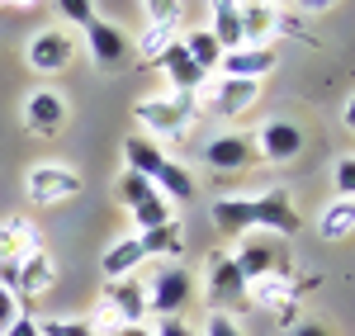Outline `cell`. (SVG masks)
Masks as SVG:
<instances>
[{
  "instance_id": "1",
  "label": "cell",
  "mask_w": 355,
  "mask_h": 336,
  "mask_svg": "<svg viewBox=\"0 0 355 336\" xmlns=\"http://www.w3.org/2000/svg\"><path fill=\"white\" fill-rule=\"evenodd\" d=\"M194 114H199V100H194V95H180V90H171V95H147V100L133 105V118L147 128V138H166V142L185 138Z\"/></svg>"
},
{
  "instance_id": "2",
  "label": "cell",
  "mask_w": 355,
  "mask_h": 336,
  "mask_svg": "<svg viewBox=\"0 0 355 336\" xmlns=\"http://www.w3.org/2000/svg\"><path fill=\"white\" fill-rule=\"evenodd\" d=\"M237 270L246 275V284L251 280H270V275H279V280H294V251L284 247V237H270V232H246V237H237Z\"/></svg>"
},
{
  "instance_id": "3",
  "label": "cell",
  "mask_w": 355,
  "mask_h": 336,
  "mask_svg": "<svg viewBox=\"0 0 355 336\" xmlns=\"http://www.w3.org/2000/svg\"><path fill=\"white\" fill-rule=\"evenodd\" d=\"M81 190H85V180L71 166H57V161H43V166H33L24 175V195H28V204H38V209L67 204V199H76Z\"/></svg>"
},
{
  "instance_id": "4",
  "label": "cell",
  "mask_w": 355,
  "mask_h": 336,
  "mask_svg": "<svg viewBox=\"0 0 355 336\" xmlns=\"http://www.w3.org/2000/svg\"><path fill=\"white\" fill-rule=\"evenodd\" d=\"M194 299V275L185 265H162L152 284H147V312H157V317H180V308Z\"/></svg>"
},
{
  "instance_id": "5",
  "label": "cell",
  "mask_w": 355,
  "mask_h": 336,
  "mask_svg": "<svg viewBox=\"0 0 355 336\" xmlns=\"http://www.w3.org/2000/svg\"><path fill=\"white\" fill-rule=\"evenodd\" d=\"M246 289H251V284H246V275L237 270L232 256H227V251L209 256V294H204V299L214 303V312H227V308L242 312V308H251V303H246Z\"/></svg>"
},
{
  "instance_id": "6",
  "label": "cell",
  "mask_w": 355,
  "mask_h": 336,
  "mask_svg": "<svg viewBox=\"0 0 355 336\" xmlns=\"http://www.w3.org/2000/svg\"><path fill=\"white\" fill-rule=\"evenodd\" d=\"M194 100H204L218 118H237V114H246L256 100H261V81H232V76H218V81L199 85Z\"/></svg>"
},
{
  "instance_id": "7",
  "label": "cell",
  "mask_w": 355,
  "mask_h": 336,
  "mask_svg": "<svg viewBox=\"0 0 355 336\" xmlns=\"http://www.w3.org/2000/svg\"><path fill=\"white\" fill-rule=\"evenodd\" d=\"M251 218H256V232H270V237H294L303 227L299 209H294V195L284 185L251 199Z\"/></svg>"
},
{
  "instance_id": "8",
  "label": "cell",
  "mask_w": 355,
  "mask_h": 336,
  "mask_svg": "<svg viewBox=\"0 0 355 336\" xmlns=\"http://www.w3.org/2000/svg\"><path fill=\"white\" fill-rule=\"evenodd\" d=\"M85 48H90V62L100 67V71H119L128 57H133V43L123 38V28L110 24V19H90L85 24Z\"/></svg>"
},
{
  "instance_id": "9",
  "label": "cell",
  "mask_w": 355,
  "mask_h": 336,
  "mask_svg": "<svg viewBox=\"0 0 355 336\" xmlns=\"http://www.w3.org/2000/svg\"><path fill=\"white\" fill-rule=\"evenodd\" d=\"M105 312L114 317V327H142L147 317V284H137L133 275L105 284Z\"/></svg>"
},
{
  "instance_id": "10",
  "label": "cell",
  "mask_w": 355,
  "mask_h": 336,
  "mask_svg": "<svg viewBox=\"0 0 355 336\" xmlns=\"http://www.w3.org/2000/svg\"><path fill=\"white\" fill-rule=\"evenodd\" d=\"M256 161H270V166H284L303 152V128L289 123V118H270L261 133H256Z\"/></svg>"
},
{
  "instance_id": "11",
  "label": "cell",
  "mask_w": 355,
  "mask_h": 336,
  "mask_svg": "<svg viewBox=\"0 0 355 336\" xmlns=\"http://www.w3.org/2000/svg\"><path fill=\"white\" fill-rule=\"evenodd\" d=\"M71 53H76V43H71V33H62V28H43V33L28 38V67H33L38 76L67 71Z\"/></svg>"
},
{
  "instance_id": "12",
  "label": "cell",
  "mask_w": 355,
  "mask_h": 336,
  "mask_svg": "<svg viewBox=\"0 0 355 336\" xmlns=\"http://www.w3.org/2000/svg\"><path fill=\"white\" fill-rule=\"evenodd\" d=\"M62 123H67V100L57 95V90H33L24 100V128L33 138H57L62 133Z\"/></svg>"
},
{
  "instance_id": "13",
  "label": "cell",
  "mask_w": 355,
  "mask_h": 336,
  "mask_svg": "<svg viewBox=\"0 0 355 336\" xmlns=\"http://www.w3.org/2000/svg\"><path fill=\"white\" fill-rule=\"evenodd\" d=\"M204 161L209 170H218V175H237L256 161V142L246 138V133H218V138L204 147Z\"/></svg>"
},
{
  "instance_id": "14",
  "label": "cell",
  "mask_w": 355,
  "mask_h": 336,
  "mask_svg": "<svg viewBox=\"0 0 355 336\" xmlns=\"http://www.w3.org/2000/svg\"><path fill=\"white\" fill-rule=\"evenodd\" d=\"M275 67V53L270 48H232V53H223L218 71L223 76H232V81H261V76H270Z\"/></svg>"
},
{
  "instance_id": "15",
  "label": "cell",
  "mask_w": 355,
  "mask_h": 336,
  "mask_svg": "<svg viewBox=\"0 0 355 336\" xmlns=\"http://www.w3.org/2000/svg\"><path fill=\"white\" fill-rule=\"evenodd\" d=\"M157 67L166 71V81L175 85L180 95H194L199 85L209 81V71H199V67H194V57L185 53V43H180V38H175V43H171V48H166V53L157 57Z\"/></svg>"
},
{
  "instance_id": "16",
  "label": "cell",
  "mask_w": 355,
  "mask_h": 336,
  "mask_svg": "<svg viewBox=\"0 0 355 336\" xmlns=\"http://www.w3.org/2000/svg\"><path fill=\"white\" fill-rule=\"evenodd\" d=\"M53 260H48V251L38 247V251H28L24 260H19V289H15V299H24V303H38L48 289H53Z\"/></svg>"
},
{
  "instance_id": "17",
  "label": "cell",
  "mask_w": 355,
  "mask_h": 336,
  "mask_svg": "<svg viewBox=\"0 0 355 336\" xmlns=\"http://www.w3.org/2000/svg\"><path fill=\"white\" fill-rule=\"evenodd\" d=\"M214 227L223 237H246L256 232V218H251V199H214Z\"/></svg>"
},
{
  "instance_id": "18",
  "label": "cell",
  "mask_w": 355,
  "mask_h": 336,
  "mask_svg": "<svg viewBox=\"0 0 355 336\" xmlns=\"http://www.w3.org/2000/svg\"><path fill=\"white\" fill-rule=\"evenodd\" d=\"M237 19H242V43H246V48H266L261 38H270V33H275V10H270V5H261V0H242V5H237Z\"/></svg>"
},
{
  "instance_id": "19",
  "label": "cell",
  "mask_w": 355,
  "mask_h": 336,
  "mask_svg": "<svg viewBox=\"0 0 355 336\" xmlns=\"http://www.w3.org/2000/svg\"><path fill=\"white\" fill-rule=\"evenodd\" d=\"M28 251H38V227L24 218L0 223V260H24Z\"/></svg>"
},
{
  "instance_id": "20",
  "label": "cell",
  "mask_w": 355,
  "mask_h": 336,
  "mask_svg": "<svg viewBox=\"0 0 355 336\" xmlns=\"http://www.w3.org/2000/svg\"><path fill=\"white\" fill-rule=\"evenodd\" d=\"M123 161H128V170H137V175H157L166 161V152L157 147V142L147 138V133H133V138H123Z\"/></svg>"
},
{
  "instance_id": "21",
  "label": "cell",
  "mask_w": 355,
  "mask_h": 336,
  "mask_svg": "<svg viewBox=\"0 0 355 336\" xmlns=\"http://www.w3.org/2000/svg\"><path fill=\"white\" fill-rule=\"evenodd\" d=\"M137 242H142V256H171L175 260V256L185 251V227H180V218H171V223L142 232Z\"/></svg>"
},
{
  "instance_id": "22",
  "label": "cell",
  "mask_w": 355,
  "mask_h": 336,
  "mask_svg": "<svg viewBox=\"0 0 355 336\" xmlns=\"http://www.w3.org/2000/svg\"><path fill=\"white\" fill-rule=\"evenodd\" d=\"M137 265H142V242L137 237H123V242H114L105 260H100V270H105V280H123V275H133Z\"/></svg>"
},
{
  "instance_id": "23",
  "label": "cell",
  "mask_w": 355,
  "mask_h": 336,
  "mask_svg": "<svg viewBox=\"0 0 355 336\" xmlns=\"http://www.w3.org/2000/svg\"><path fill=\"white\" fill-rule=\"evenodd\" d=\"M318 232H322L327 242L351 237L355 232V199H331L327 209H322V218H318Z\"/></svg>"
},
{
  "instance_id": "24",
  "label": "cell",
  "mask_w": 355,
  "mask_h": 336,
  "mask_svg": "<svg viewBox=\"0 0 355 336\" xmlns=\"http://www.w3.org/2000/svg\"><path fill=\"white\" fill-rule=\"evenodd\" d=\"M152 185H157V190H162L171 204H175V199H194V175L180 166V161H171V157H166L162 170L152 175Z\"/></svg>"
},
{
  "instance_id": "25",
  "label": "cell",
  "mask_w": 355,
  "mask_h": 336,
  "mask_svg": "<svg viewBox=\"0 0 355 336\" xmlns=\"http://www.w3.org/2000/svg\"><path fill=\"white\" fill-rule=\"evenodd\" d=\"M180 43H185V53L194 57V67H199V71H218L223 48H218V38H214L209 28H190V33H185Z\"/></svg>"
},
{
  "instance_id": "26",
  "label": "cell",
  "mask_w": 355,
  "mask_h": 336,
  "mask_svg": "<svg viewBox=\"0 0 355 336\" xmlns=\"http://www.w3.org/2000/svg\"><path fill=\"white\" fill-rule=\"evenodd\" d=\"M128 213H133V223L142 227V232H152V227H162V223H171V218H175V209H171V199H166L162 190H152L147 199H137Z\"/></svg>"
},
{
  "instance_id": "27",
  "label": "cell",
  "mask_w": 355,
  "mask_h": 336,
  "mask_svg": "<svg viewBox=\"0 0 355 336\" xmlns=\"http://www.w3.org/2000/svg\"><path fill=\"white\" fill-rule=\"evenodd\" d=\"M171 43H175V24H147V28H142V38H137V48H133V53L142 57L147 67H157V57H162L166 48H171Z\"/></svg>"
},
{
  "instance_id": "28",
  "label": "cell",
  "mask_w": 355,
  "mask_h": 336,
  "mask_svg": "<svg viewBox=\"0 0 355 336\" xmlns=\"http://www.w3.org/2000/svg\"><path fill=\"white\" fill-rule=\"evenodd\" d=\"M38 336H100L90 322H76V317H48L38 322Z\"/></svg>"
},
{
  "instance_id": "29",
  "label": "cell",
  "mask_w": 355,
  "mask_h": 336,
  "mask_svg": "<svg viewBox=\"0 0 355 336\" xmlns=\"http://www.w3.org/2000/svg\"><path fill=\"white\" fill-rule=\"evenodd\" d=\"M331 185H336V199H355V157H341V161H336Z\"/></svg>"
},
{
  "instance_id": "30",
  "label": "cell",
  "mask_w": 355,
  "mask_h": 336,
  "mask_svg": "<svg viewBox=\"0 0 355 336\" xmlns=\"http://www.w3.org/2000/svg\"><path fill=\"white\" fill-rule=\"evenodd\" d=\"M57 10H62L71 24H81V28L95 19V0H57Z\"/></svg>"
},
{
  "instance_id": "31",
  "label": "cell",
  "mask_w": 355,
  "mask_h": 336,
  "mask_svg": "<svg viewBox=\"0 0 355 336\" xmlns=\"http://www.w3.org/2000/svg\"><path fill=\"white\" fill-rule=\"evenodd\" d=\"M147 15H152V24H175L180 19V0H147Z\"/></svg>"
},
{
  "instance_id": "32",
  "label": "cell",
  "mask_w": 355,
  "mask_h": 336,
  "mask_svg": "<svg viewBox=\"0 0 355 336\" xmlns=\"http://www.w3.org/2000/svg\"><path fill=\"white\" fill-rule=\"evenodd\" d=\"M204 336H242V332H237V317H232V312H214L209 327H204Z\"/></svg>"
},
{
  "instance_id": "33",
  "label": "cell",
  "mask_w": 355,
  "mask_h": 336,
  "mask_svg": "<svg viewBox=\"0 0 355 336\" xmlns=\"http://www.w3.org/2000/svg\"><path fill=\"white\" fill-rule=\"evenodd\" d=\"M15 317H19V299H15L10 289H0V332H5Z\"/></svg>"
},
{
  "instance_id": "34",
  "label": "cell",
  "mask_w": 355,
  "mask_h": 336,
  "mask_svg": "<svg viewBox=\"0 0 355 336\" xmlns=\"http://www.w3.org/2000/svg\"><path fill=\"white\" fill-rule=\"evenodd\" d=\"M0 336H38V322H33L28 312H19V317H15V322H10Z\"/></svg>"
},
{
  "instance_id": "35",
  "label": "cell",
  "mask_w": 355,
  "mask_h": 336,
  "mask_svg": "<svg viewBox=\"0 0 355 336\" xmlns=\"http://www.w3.org/2000/svg\"><path fill=\"white\" fill-rule=\"evenodd\" d=\"M0 289H19V260H0Z\"/></svg>"
},
{
  "instance_id": "36",
  "label": "cell",
  "mask_w": 355,
  "mask_h": 336,
  "mask_svg": "<svg viewBox=\"0 0 355 336\" xmlns=\"http://www.w3.org/2000/svg\"><path fill=\"white\" fill-rule=\"evenodd\" d=\"M152 336H194L190 327H185V322H180V317H162V322H157V332Z\"/></svg>"
},
{
  "instance_id": "37",
  "label": "cell",
  "mask_w": 355,
  "mask_h": 336,
  "mask_svg": "<svg viewBox=\"0 0 355 336\" xmlns=\"http://www.w3.org/2000/svg\"><path fill=\"white\" fill-rule=\"evenodd\" d=\"M289 336H331L327 327H322V322H294V332Z\"/></svg>"
},
{
  "instance_id": "38",
  "label": "cell",
  "mask_w": 355,
  "mask_h": 336,
  "mask_svg": "<svg viewBox=\"0 0 355 336\" xmlns=\"http://www.w3.org/2000/svg\"><path fill=\"white\" fill-rule=\"evenodd\" d=\"M294 5H299V10H308V15H322V10H331L336 0H294Z\"/></svg>"
},
{
  "instance_id": "39",
  "label": "cell",
  "mask_w": 355,
  "mask_h": 336,
  "mask_svg": "<svg viewBox=\"0 0 355 336\" xmlns=\"http://www.w3.org/2000/svg\"><path fill=\"white\" fill-rule=\"evenodd\" d=\"M341 123H346V128H351V133H355V95H351V100H346V109H341Z\"/></svg>"
},
{
  "instance_id": "40",
  "label": "cell",
  "mask_w": 355,
  "mask_h": 336,
  "mask_svg": "<svg viewBox=\"0 0 355 336\" xmlns=\"http://www.w3.org/2000/svg\"><path fill=\"white\" fill-rule=\"evenodd\" d=\"M110 336H152L147 327H110Z\"/></svg>"
},
{
  "instance_id": "41",
  "label": "cell",
  "mask_w": 355,
  "mask_h": 336,
  "mask_svg": "<svg viewBox=\"0 0 355 336\" xmlns=\"http://www.w3.org/2000/svg\"><path fill=\"white\" fill-rule=\"evenodd\" d=\"M38 0H0V10H33Z\"/></svg>"
},
{
  "instance_id": "42",
  "label": "cell",
  "mask_w": 355,
  "mask_h": 336,
  "mask_svg": "<svg viewBox=\"0 0 355 336\" xmlns=\"http://www.w3.org/2000/svg\"><path fill=\"white\" fill-rule=\"evenodd\" d=\"M242 0H214V10H237Z\"/></svg>"
},
{
  "instance_id": "43",
  "label": "cell",
  "mask_w": 355,
  "mask_h": 336,
  "mask_svg": "<svg viewBox=\"0 0 355 336\" xmlns=\"http://www.w3.org/2000/svg\"><path fill=\"white\" fill-rule=\"evenodd\" d=\"M261 5H270V10H279V5H289V0H261Z\"/></svg>"
}]
</instances>
